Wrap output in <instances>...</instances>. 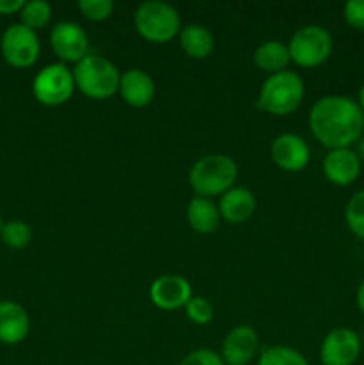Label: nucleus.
Segmentation results:
<instances>
[{"instance_id": "obj_14", "label": "nucleus", "mask_w": 364, "mask_h": 365, "mask_svg": "<svg viewBox=\"0 0 364 365\" xmlns=\"http://www.w3.org/2000/svg\"><path fill=\"white\" fill-rule=\"evenodd\" d=\"M360 166H363V163H360L355 150L338 148L330 150V152L325 155L323 173L328 182H332L334 185L345 187V185L353 184V182L359 178Z\"/></svg>"}, {"instance_id": "obj_31", "label": "nucleus", "mask_w": 364, "mask_h": 365, "mask_svg": "<svg viewBox=\"0 0 364 365\" xmlns=\"http://www.w3.org/2000/svg\"><path fill=\"white\" fill-rule=\"evenodd\" d=\"M357 155H359L360 163H364V134H363V138L357 141Z\"/></svg>"}, {"instance_id": "obj_21", "label": "nucleus", "mask_w": 364, "mask_h": 365, "mask_svg": "<svg viewBox=\"0 0 364 365\" xmlns=\"http://www.w3.org/2000/svg\"><path fill=\"white\" fill-rule=\"evenodd\" d=\"M50 16H52V7L45 0H31L25 2L20 11L21 25H25L31 31H38V29L45 27L49 24Z\"/></svg>"}, {"instance_id": "obj_27", "label": "nucleus", "mask_w": 364, "mask_h": 365, "mask_svg": "<svg viewBox=\"0 0 364 365\" xmlns=\"http://www.w3.org/2000/svg\"><path fill=\"white\" fill-rule=\"evenodd\" d=\"M178 365H225V362L221 360L220 353L202 348L188 353Z\"/></svg>"}, {"instance_id": "obj_1", "label": "nucleus", "mask_w": 364, "mask_h": 365, "mask_svg": "<svg viewBox=\"0 0 364 365\" xmlns=\"http://www.w3.org/2000/svg\"><path fill=\"white\" fill-rule=\"evenodd\" d=\"M309 127L325 148H350L363 138L364 113L357 100L345 95H328L313 106Z\"/></svg>"}, {"instance_id": "obj_17", "label": "nucleus", "mask_w": 364, "mask_h": 365, "mask_svg": "<svg viewBox=\"0 0 364 365\" xmlns=\"http://www.w3.org/2000/svg\"><path fill=\"white\" fill-rule=\"evenodd\" d=\"M220 216L228 223H243L250 220L256 210V196L246 187H232L225 195H221Z\"/></svg>"}, {"instance_id": "obj_22", "label": "nucleus", "mask_w": 364, "mask_h": 365, "mask_svg": "<svg viewBox=\"0 0 364 365\" xmlns=\"http://www.w3.org/2000/svg\"><path fill=\"white\" fill-rule=\"evenodd\" d=\"M257 365H309L305 356L288 346H271L261 353Z\"/></svg>"}, {"instance_id": "obj_25", "label": "nucleus", "mask_w": 364, "mask_h": 365, "mask_svg": "<svg viewBox=\"0 0 364 365\" xmlns=\"http://www.w3.org/2000/svg\"><path fill=\"white\" fill-rule=\"evenodd\" d=\"M79 11L91 21H102L111 16L114 4L111 0H79Z\"/></svg>"}, {"instance_id": "obj_24", "label": "nucleus", "mask_w": 364, "mask_h": 365, "mask_svg": "<svg viewBox=\"0 0 364 365\" xmlns=\"http://www.w3.org/2000/svg\"><path fill=\"white\" fill-rule=\"evenodd\" d=\"M0 237L4 239V242H6L9 248L20 250L25 248V246L31 242L32 230L27 223H24V221H9V223H4Z\"/></svg>"}, {"instance_id": "obj_3", "label": "nucleus", "mask_w": 364, "mask_h": 365, "mask_svg": "<svg viewBox=\"0 0 364 365\" xmlns=\"http://www.w3.org/2000/svg\"><path fill=\"white\" fill-rule=\"evenodd\" d=\"M120 71L100 56H86L74 70L75 88L93 100H106L120 88Z\"/></svg>"}, {"instance_id": "obj_23", "label": "nucleus", "mask_w": 364, "mask_h": 365, "mask_svg": "<svg viewBox=\"0 0 364 365\" xmlns=\"http://www.w3.org/2000/svg\"><path fill=\"white\" fill-rule=\"evenodd\" d=\"M345 220L350 232H352L357 239L364 241V189L363 191L355 192V195L348 200L345 209Z\"/></svg>"}, {"instance_id": "obj_10", "label": "nucleus", "mask_w": 364, "mask_h": 365, "mask_svg": "<svg viewBox=\"0 0 364 365\" xmlns=\"http://www.w3.org/2000/svg\"><path fill=\"white\" fill-rule=\"evenodd\" d=\"M54 53L68 63H79L88 56V36L75 21H59L50 32Z\"/></svg>"}, {"instance_id": "obj_13", "label": "nucleus", "mask_w": 364, "mask_h": 365, "mask_svg": "<svg viewBox=\"0 0 364 365\" xmlns=\"http://www.w3.org/2000/svg\"><path fill=\"white\" fill-rule=\"evenodd\" d=\"M191 298V285L178 274H164L150 285V299L161 310H177Z\"/></svg>"}, {"instance_id": "obj_20", "label": "nucleus", "mask_w": 364, "mask_h": 365, "mask_svg": "<svg viewBox=\"0 0 364 365\" xmlns=\"http://www.w3.org/2000/svg\"><path fill=\"white\" fill-rule=\"evenodd\" d=\"M291 61L289 50L280 41H264L253 52V63L259 70L271 71V75L284 71L288 63Z\"/></svg>"}, {"instance_id": "obj_16", "label": "nucleus", "mask_w": 364, "mask_h": 365, "mask_svg": "<svg viewBox=\"0 0 364 365\" xmlns=\"http://www.w3.org/2000/svg\"><path fill=\"white\" fill-rule=\"evenodd\" d=\"M118 91L131 107H146L156 95V84L146 71L132 68L121 75Z\"/></svg>"}, {"instance_id": "obj_9", "label": "nucleus", "mask_w": 364, "mask_h": 365, "mask_svg": "<svg viewBox=\"0 0 364 365\" xmlns=\"http://www.w3.org/2000/svg\"><path fill=\"white\" fill-rule=\"evenodd\" d=\"M363 341L359 334L350 328H334L325 335L320 348L323 365H353L360 356Z\"/></svg>"}, {"instance_id": "obj_5", "label": "nucleus", "mask_w": 364, "mask_h": 365, "mask_svg": "<svg viewBox=\"0 0 364 365\" xmlns=\"http://www.w3.org/2000/svg\"><path fill=\"white\" fill-rule=\"evenodd\" d=\"M136 31L152 43H166L181 32V16L170 4L148 0L136 9Z\"/></svg>"}, {"instance_id": "obj_33", "label": "nucleus", "mask_w": 364, "mask_h": 365, "mask_svg": "<svg viewBox=\"0 0 364 365\" xmlns=\"http://www.w3.org/2000/svg\"><path fill=\"white\" fill-rule=\"evenodd\" d=\"M2 227H4V223H2V217H0V234H2Z\"/></svg>"}, {"instance_id": "obj_32", "label": "nucleus", "mask_w": 364, "mask_h": 365, "mask_svg": "<svg viewBox=\"0 0 364 365\" xmlns=\"http://www.w3.org/2000/svg\"><path fill=\"white\" fill-rule=\"evenodd\" d=\"M357 103H359V107L363 109L364 113V84L359 88V93H357Z\"/></svg>"}, {"instance_id": "obj_2", "label": "nucleus", "mask_w": 364, "mask_h": 365, "mask_svg": "<svg viewBox=\"0 0 364 365\" xmlns=\"http://www.w3.org/2000/svg\"><path fill=\"white\" fill-rule=\"evenodd\" d=\"M236 178H238V166L231 157L221 153L202 157L193 164L189 171V185L196 196L202 198L225 195L228 189H232Z\"/></svg>"}, {"instance_id": "obj_6", "label": "nucleus", "mask_w": 364, "mask_h": 365, "mask_svg": "<svg viewBox=\"0 0 364 365\" xmlns=\"http://www.w3.org/2000/svg\"><path fill=\"white\" fill-rule=\"evenodd\" d=\"M332 34L321 25H303L289 39V57L302 68H316L330 57Z\"/></svg>"}, {"instance_id": "obj_19", "label": "nucleus", "mask_w": 364, "mask_h": 365, "mask_svg": "<svg viewBox=\"0 0 364 365\" xmlns=\"http://www.w3.org/2000/svg\"><path fill=\"white\" fill-rule=\"evenodd\" d=\"M220 210L209 198L195 196L188 205V223L198 234H211L220 225Z\"/></svg>"}, {"instance_id": "obj_7", "label": "nucleus", "mask_w": 364, "mask_h": 365, "mask_svg": "<svg viewBox=\"0 0 364 365\" xmlns=\"http://www.w3.org/2000/svg\"><path fill=\"white\" fill-rule=\"evenodd\" d=\"M74 91V71H70L61 63L49 64V66L43 68L32 82V93H34L36 100L49 107H56L68 102Z\"/></svg>"}, {"instance_id": "obj_15", "label": "nucleus", "mask_w": 364, "mask_h": 365, "mask_svg": "<svg viewBox=\"0 0 364 365\" xmlns=\"http://www.w3.org/2000/svg\"><path fill=\"white\" fill-rule=\"evenodd\" d=\"M29 328L31 321L24 307L9 299L0 302V342L18 344L27 337Z\"/></svg>"}, {"instance_id": "obj_12", "label": "nucleus", "mask_w": 364, "mask_h": 365, "mask_svg": "<svg viewBox=\"0 0 364 365\" xmlns=\"http://www.w3.org/2000/svg\"><path fill=\"white\" fill-rule=\"evenodd\" d=\"M259 348V337L246 324L232 328L223 339L220 356L225 365H248Z\"/></svg>"}, {"instance_id": "obj_28", "label": "nucleus", "mask_w": 364, "mask_h": 365, "mask_svg": "<svg viewBox=\"0 0 364 365\" xmlns=\"http://www.w3.org/2000/svg\"><path fill=\"white\" fill-rule=\"evenodd\" d=\"M343 14L350 27L364 32V0H348L345 4Z\"/></svg>"}, {"instance_id": "obj_4", "label": "nucleus", "mask_w": 364, "mask_h": 365, "mask_svg": "<svg viewBox=\"0 0 364 365\" xmlns=\"http://www.w3.org/2000/svg\"><path fill=\"white\" fill-rule=\"evenodd\" d=\"M303 81L295 71L270 75L261 88L257 106L273 116H288L303 100Z\"/></svg>"}, {"instance_id": "obj_18", "label": "nucleus", "mask_w": 364, "mask_h": 365, "mask_svg": "<svg viewBox=\"0 0 364 365\" xmlns=\"http://www.w3.org/2000/svg\"><path fill=\"white\" fill-rule=\"evenodd\" d=\"M182 52L191 59H206L214 48V38L203 25H186L178 32Z\"/></svg>"}, {"instance_id": "obj_11", "label": "nucleus", "mask_w": 364, "mask_h": 365, "mask_svg": "<svg viewBox=\"0 0 364 365\" xmlns=\"http://www.w3.org/2000/svg\"><path fill=\"white\" fill-rule=\"evenodd\" d=\"M271 159L280 170L296 173L309 164L310 150L305 139L296 134H280L271 143Z\"/></svg>"}, {"instance_id": "obj_30", "label": "nucleus", "mask_w": 364, "mask_h": 365, "mask_svg": "<svg viewBox=\"0 0 364 365\" xmlns=\"http://www.w3.org/2000/svg\"><path fill=\"white\" fill-rule=\"evenodd\" d=\"M355 299H357V307H359L360 314H363V316H364V280L360 282L359 289H357Z\"/></svg>"}, {"instance_id": "obj_29", "label": "nucleus", "mask_w": 364, "mask_h": 365, "mask_svg": "<svg viewBox=\"0 0 364 365\" xmlns=\"http://www.w3.org/2000/svg\"><path fill=\"white\" fill-rule=\"evenodd\" d=\"M24 4V0H0V14L20 13Z\"/></svg>"}, {"instance_id": "obj_26", "label": "nucleus", "mask_w": 364, "mask_h": 365, "mask_svg": "<svg viewBox=\"0 0 364 365\" xmlns=\"http://www.w3.org/2000/svg\"><path fill=\"white\" fill-rule=\"evenodd\" d=\"M213 305L207 302L202 296H193L188 303H186V316L196 324H207L213 319Z\"/></svg>"}, {"instance_id": "obj_8", "label": "nucleus", "mask_w": 364, "mask_h": 365, "mask_svg": "<svg viewBox=\"0 0 364 365\" xmlns=\"http://www.w3.org/2000/svg\"><path fill=\"white\" fill-rule=\"evenodd\" d=\"M2 57L14 68H29L39 57V39L34 31L21 24H14L6 29L0 41Z\"/></svg>"}]
</instances>
